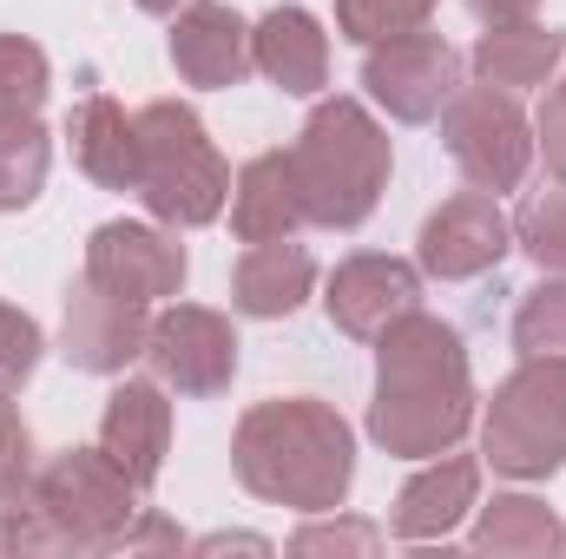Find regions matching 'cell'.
Segmentation results:
<instances>
[{"instance_id":"cell-33","label":"cell","mask_w":566,"mask_h":559,"mask_svg":"<svg viewBox=\"0 0 566 559\" xmlns=\"http://www.w3.org/2000/svg\"><path fill=\"white\" fill-rule=\"evenodd\" d=\"M145 547H165V553H178V547H185V534H178L171 520L145 514V520H133V527L119 534V553H145Z\"/></svg>"},{"instance_id":"cell-17","label":"cell","mask_w":566,"mask_h":559,"mask_svg":"<svg viewBox=\"0 0 566 559\" xmlns=\"http://www.w3.org/2000/svg\"><path fill=\"white\" fill-rule=\"evenodd\" d=\"M66 139H73V165L106 184V191H139V113L126 119L119 99L93 93L73 119H66Z\"/></svg>"},{"instance_id":"cell-20","label":"cell","mask_w":566,"mask_h":559,"mask_svg":"<svg viewBox=\"0 0 566 559\" xmlns=\"http://www.w3.org/2000/svg\"><path fill=\"white\" fill-rule=\"evenodd\" d=\"M566 60V33L560 27H541V20H514V27H488L474 40V73L501 93H527V86H547L554 66Z\"/></svg>"},{"instance_id":"cell-21","label":"cell","mask_w":566,"mask_h":559,"mask_svg":"<svg viewBox=\"0 0 566 559\" xmlns=\"http://www.w3.org/2000/svg\"><path fill=\"white\" fill-rule=\"evenodd\" d=\"M310 283H316L310 251H303V244H290V238H271V244H251V251H244V264L231 271V303H238L244 316H264V323H271V316L303 309Z\"/></svg>"},{"instance_id":"cell-18","label":"cell","mask_w":566,"mask_h":559,"mask_svg":"<svg viewBox=\"0 0 566 559\" xmlns=\"http://www.w3.org/2000/svg\"><path fill=\"white\" fill-rule=\"evenodd\" d=\"M251 60H258V73L283 86V93H316L323 80H329V40H323V27L303 13V7H271L258 27H251Z\"/></svg>"},{"instance_id":"cell-7","label":"cell","mask_w":566,"mask_h":559,"mask_svg":"<svg viewBox=\"0 0 566 559\" xmlns=\"http://www.w3.org/2000/svg\"><path fill=\"white\" fill-rule=\"evenodd\" d=\"M441 145L468 184L514 191L527 178V158H534V126L514 106V93L481 80V86H454V99L441 106Z\"/></svg>"},{"instance_id":"cell-9","label":"cell","mask_w":566,"mask_h":559,"mask_svg":"<svg viewBox=\"0 0 566 559\" xmlns=\"http://www.w3.org/2000/svg\"><path fill=\"white\" fill-rule=\"evenodd\" d=\"M363 86H369V99L389 113V119H402V126H428L448 99H454V86H461V53L441 40V33H402V40H382V46H369V60H363Z\"/></svg>"},{"instance_id":"cell-4","label":"cell","mask_w":566,"mask_h":559,"mask_svg":"<svg viewBox=\"0 0 566 559\" xmlns=\"http://www.w3.org/2000/svg\"><path fill=\"white\" fill-rule=\"evenodd\" d=\"M139 198L171 231H198L231 198V165L205 139L198 113L178 99H151L139 113Z\"/></svg>"},{"instance_id":"cell-25","label":"cell","mask_w":566,"mask_h":559,"mask_svg":"<svg viewBox=\"0 0 566 559\" xmlns=\"http://www.w3.org/2000/svg\"><path fill=\"white\" fill-rule=\"evenodd\" d=\"M514 244L541 264V271H566V178L554 191H534L514 211Z\"/></svg>"},{"instance_id":"cell-11","label":"cell","mask_w":566,"mask_h":559,"mask_svg":"<svg viewBox=\"0 0 566 559\" xmlns=\"http://www.w3.org/2000/svg\"><path fill=\"white\" fill-rule=\"evenodd\" d=\"M86 277L99 283L106 296L119 303H158V296H178L185 289V244L151 231V224H99L93 244H86Z\"/></svg>"},{"instance_id":"cell-5","label":"cell","mask_w":566,"mask_h":559,"mask_svg":"<svg viewBox=\"0 0 566 559\" xmlns=\"http://www.w3.org/2000/svg\"><path fill=\"white\" fill-rule=\"evenodd\" d=\"M481 454L507 481H547V474L566 467V362L560 356H521V369L488 402Z\"/></svg>"},{"instance_id":"cell-2","label":"cell","mask_w":566,"mask_h":559,"mask_svg":"<svg viewBox=\"0 0 566 559\" xmlns=\"http://www.w3.org/2000/svg\"><path fill=\"white\" fill-rule=\"evenodd\" d=\"M231 467L271 507L336 514L356 481V434L329 402H310V395L258 402L231 434Z\"/></svg>"},{"instance_id":"cell-31","label":"cell","mask_w":566,"mask_h":559,"mask_svg":"<svg viewBox=\"0 0 566 559\" xmlns=\"http://www.w3.org/2000/svg\"><path fill=\"white\" fill-rule=\"evenodd\" d=\"M53 547L60 540H53V527L33 507H20V500L0 507V553H53Z\"/></svg>"},{"instance_id":"cell-27","label":"cell","mask_w":566,"mask_h":559,"mask_svg":"<svg viewBox=\"0 0 566 559\" xmlns=\"http://www.w3.org/2000/svg\"><path fill=\"white\" fill-rule=\"evenodd\" d=\"M53 73H46V53L20 33H0V113H40Z\"/></svg>"},{"instance_id":"cell-36","label":"cell","mask_w":566,"mask_h":559,"mask_svg":"<svg viewBox=\"0 0 566 559\" xmlns=\"http://www.w3.org/2000/svg\"><path fill=\"white\" fill-rule=\"evenodd\" d=\"M145 13H178V0H139Z\"/></svg>"},{"instance_id":"cell-15","label":"cell","mask_w":566,"mask_h":559,"mask_svg":"<svg viewBox=\"0 0 566 559\" xmlns=\"http://www.w3.org/2000/svg\"><path fill=\"white\" fill-rule=\"evenodd\" d=\"M171 66H178V80H191V86H238L258 60H251V27L238 20V7H224V0H191V7H178V20H171Z\"/></svg>"},{"instance_id":"cell-19","label":"cell","mask_w":566,"mask_h":559,"mask_svg":"<svg viewBox=\"0 0 566 559\" xmlns=\"http://www.w3.org/2000/svg\"><path fill=\"white\" fill-rule=\"evenodd\" d=\"M303 224V191H296V171H290V151H258L238 184H231V231L238 244H271L290 238Z\"/></svg>"},{"instance_id":"cell-26","label":"cell","mask_w":566,"mask_h":559,"mask_svg":"<svg viewBox=\"0 0 566 559\" xmlns=\"http://www.w3.org/2000/svg\"><path fill=\"white\" fill-rule=\"evenodd\" d=\"M514 349L521 356H560L566 362V283H541L514 309Z\"/></svg>"},{"instance_id":"cell-22","label":"cell","mask_w":566,"mask_h":559,"mask_svg":"<svg viewBox=\"0 0 566 559\" xmlns=\"http://www.w3.org/2000/svg\"><path fill=\"white\" fill-rule=\"evenodd\" d=\"M468 547L494 553V559H554L566 547V527L554 520V507L534 500V494H494V507H481Z\"/></svg>"},{"instance_id":"cell-34","label":"cell","mask_w":566,"mask_h":559,"mask_svg":"<svg viewBox=\"0 0 566 559\" xmlns=\"http://www.w3.org/2000/svg\"><path fill=\"white\" fill-rule=\"evenodd\" d=\"M468 7H474V20H488V27H514V20H534L541 0H468Z\"/></svg>"},{"instance_id":"cell-10","label":"cell","mask_w":566,"mask_h":559,"mask_svg":"<svg viewBox=\"0 0 566 559\" xmlns=\"http://www.w3.org/2000/svg\"><path fill=\"white\" fill-rule=\"evenodd\" d=\"M507 244H514V218L494 204V191H454L441 211H428L422 224V271L441 283H468L481 277V271H494L501 257H507Z\"/></svg>"},{"instance_id":"cell-8","label":"cell","mask_w":566,"mask_h":559,"mask_svg":"<svg viewBox=\"0 0 566 559\" xmlns=\"http://www.w3.org/2000/svg\"><path fill=\"white\" fill-rule=\"evenodd\" d=\"M145 362L178 395H224L238 376V329L205 303H171L151 316Z\"/></svg>"},{"instance_id":"cell-6","label":"cell","mask_w":566,"mask_h":559,"mask_svg":"<svg viewBox=\"0 0 566 559\" xmlns=\"http://www.w3.org/2000/svg\"><path fill=\"white\" fill-rule=\"evenodd\" d=\"M27 507L53 527L60 547L73 553H106L119 534L139 520V487L106 461V447H66L46 467H33Z\"/></svg>"},{"instance_id":"cell-12","label":"cell","mask_w":566,"mask_h":559,"mask_svg":"<svg viewBox=\"0 0 566 559\" xmlns=\"http://www.w3.org/2000/svg\"><path fill=\"white\" fill-rule=\"evenodd\" d=\"M145 336H151V316L145 303H119L106 296L93 277H80L66 289V323H60V356L86 376H126L145 356Z\"/></svg>"},{"instance_id":"cell-13","label":"cell","mask_w":566,"mask_h":559,"mask_svg":"<svg viewBox=\"0 0 566 559\" xmlns=\"http://www.w3.org/2000/svg\"><path fill=\"white\" fill-rule=\"evenodd\" d=\"M323 309H329V323L343 336L376 342L396 316L422 309V271L402 264V257H376V251L369 257H349V264H336V277L323 289Z\"/></svg>"},{"instance_id":"cell-24","label":"cell","mask_w":566,"mask_h":559,"mask_svg":"<svg viewBox=\"0 0 566 559\" xmlns=\"http://www.w3.org/2000/svg\"><path fill=\"white\" fill-rule=\"evenodd\" d=\"M434 7L441 0H336V27L356 46H382V40H402V33L428 27Z\"/></svg>"},{"instance_id":"cell-35","label":"cell","mask_w":566,"mask_h":559,"mask_svg":"<svg viewBox=\"0 0 566 559\" xmlns=\"http://www.w3.org/2000/svg\"><path fill=\"white\" fill-rule=\"evenodd\" d=\"M231 547H238V553H271V547L251 540V534H211V540H198V553H231Z\"/></svg>"},{"instance_id":"cell-23","label":"cell","mask_w":566,"mask_h":559,"mask_svg":"<svg viewBox=\"0 0 566 559\" xmlns=\"http://www.w3.org/2000/svg\"><path fill=\"white\" fill-rule=\"evenodd\" d=\"M53 139L40 126V113H0V211H27L46 184Z\"/></svg>"},{"instance_id":"cell-29","label":"cell","mask_w":566,"mask_h":559,"mask_svg":"<svg viewBox=\"0 0 566 559\" xmlns=\"http://www.w3.org/2000/svg\"><path fill=\"white\" fill-rule=\"evenodd\" d=\"M27 487H33V434L0 395V507L27 500Z\"/></svg>"},{"instance_id":"cell-28","label":"cell","mask_w":566,"mask_h":559,"mask_svg":"<svg viewBox=\"0 0 566 559\" xmlns=\"http://www.w3.org/2000/svg\"><path fill=\"white\" fill-rule=\"evenodd\" d=\"M40 356H46L40 323H33L27 309H7V303H0V395H20V389L33 382Z\"/></svg>"},{"instance_id":"cell-32","label":"cell","mask_w":566,"mask_h":559,"mask_svg":"<svg viewBox=\"0 0 566 559\" xmlns=\"http://www.w3.org/2000/svg\"><path fill=\"white\" fill-rule=\"evenodd\" d=\"M534 145L547 151V165L566 178V86L547 93V106H541V119H534Z\"/></svg>"},{"instance_id":"cell-30","label":"cell","mask_w":566,"mask_h":559,"mask_svg":"<svg viewBox=\"0 0 566 559\" xmlns=\"http://www.w3.org/2000/svg\"><path fill=\"white\" fill-rule=\"evenodd\" d=\"M376 547H382V534L363 527V520H343V527H303V534L290 540V553H376Z\"/></svg>"},{"instance_id":"cell-14","label":"cell","mask_w":566,"mask_h":559,"mask_svg":"<svg viewBox=\"0 0 566 559\" xmlns=\"http://www.w3.org/2000/svg\"><path fill=\"white\" fill-rule=\"evenodd\" d=\"M99 447H106V461L145 494L165 474V447H171L165 382H119L106 395V415H99Z\"/></svg>"},{"instance_id":"cell-3","label":"cell","mask_w":566,"mask_h":559,"mask_svg":"<svg viewBox=\"0 0 566 559\" xmlns=\"http://www.w3.org/2000/svg\"><path fill=\"white\" fill-rule=\"evenodd\" d=\"M389 133L369 119L363 99H323L310 113V126L290 145V171L303 191V218L323 231H356L389 184Z\"/></svg>"},{"instance_id":"cell-16","label":"cell","mask_w":566,"mask_h":559,"mask_svg":"<svg viewBox=\"0 0 566 559\" xmlns=\"http://www.w3.org/2000/svg\"><path fill=\"white\" fill-rule=\"evenodd\" d=\"M474 494H481V461L448 447L396 494L389 527H396V540H448L461 527V514L474 507Z\"/></svg>"},{"instance_id":"cell-1","label":"cell","mask_w":566,"mask_h":559,"mask_svg":"<svg viewBox=\"0 0 566 559\" xmlns=\"http://www.w3.org/2000/svg\"><path fill=\"white\" fill-rule=\"evenodd\" d=\"M474 421V376L461 336L409 309L376 336V402H369V434L402 454V461H434L448 454Z\"/></svg>"}]
</instances>
